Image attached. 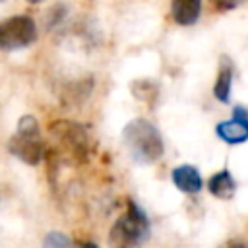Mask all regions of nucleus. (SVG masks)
I'll return each instance as SVG.
<instances>
[{"instance_id":"obj_1","label":"nucleus","mask_w":248,"mask_h":248,"mask_svg":"<svg viewBox=\"0 0 248 248\" xmlns=\"http://www.w3.org/2000/svg\"><path fill=\"white\" fill-rule=\"evenodd\" d=\"M122 141L130 157L140 165H153L165 153L159 128L147 118H134L122 130Z\"/></svg>"},{"instance_id":"obj_2","label":"nucleus","mask_w":248,"mask_h":248,"mask_svg":"<svg viewBox=\"0 0 248 248\" xmlns=\"http://www.w3.org/2000/svg\"><path fill=\"white\" fill-rule=\"evenodd\" d=\"M151 223L147 213L130 200L126 203V211L112 223L108 231V246L110 248H143L149 240Z\"/></svg>"},{"instance_id":"obj_3","label":"nucleus","mask_w":248,"mask_h":248,"mask_svg":"<svg viewBox=\"0 0 248 248\" xmlns=\"http://www.w3.org/2000/svg\"><path fill=\"white\" fill-rule=\"evenodd\" d=\"M8 151L25 165H39L45 153V140L39 130V122L31 114H23L17 120V128L8 140Z\"/></svg>"},{"instance_id":"obj_4","label":"nucleus","mask_w":248,"mask_h":248,"mask_svg":"<svg viewBox=\"0 0 248 248\" xmlns=\"http://www.w3.org/2000/svg\"><path fill=\"white\" fill-rule=\"evenodd\" d=\"M37 39V23L29 16H12L0 21V50L14 52L33 45Z\"/></svg>"},{"instance_id":"obj_5","label":"nucleus","mask_w":248,"mask_h":248,"mask_svg":"<svg viewBox=\"0 0 248 248\" xmlns=\"http://www.w3.org/2000/svg\"><path fill=\"white\" fill-rule=\"evenodd\" d=\"M50 134L66 145L68 151H72L76 157H85L89 151V134L87 128L74 120H56L50 124Z\"/></svg>"},{"instance_id":"obj_6","label":"nucleus","mask_w":248,"mask_h":248,"mask_svg":"<svg viewBox=\"0 0 248 248\" xmlns=\"http://www.w3.org/2000/svg\"><path fill=\"white\" fill-rule=\"evenodd\" d=\"M215 134L229 145H238L248 141V110L244 107H234L231 120H223L215 126Z\"/></svg>"},{"instance_id":"obj_7","label":"nucleus","mask_w":248,"mask_h":248,"mask_svg":"<svg viewBox=\"0 0 248 248\" xmlns=\"http://www.w3.org/2000/svg\"><path fill=\"white\" fill-rule=\"evenodd\" d=\"M232 78H234V64L229 56L219 58V68H217V78L213 83V97L219 103H231V89H232Z\"/></svg>"},{"instance_id":"obj_8","label":"nucleus","mask_w":248,"mask_h":248,"mask_svg":"<svg viewBox=\"0 0 248 248\" xmlns=\"http://www.w3.org/2000/svg\"><path fill=\"white\" fill-rule=\"evenodd\" d=\"M172 184L184 194H198L203 186L202 174L194 165H178L170 172Z\"/></svg>"},{"instance_id":"obj_9","label":"nucleus","mask_w":248,"mask_h":248,"mask_svg":"<svg viewBox=\"0 0 248 248\" xmlns=\"http://www.w3.org/2000/svg\"><path fill=\"white\" fill-rule=\"evenodd\" d=\"M202 14V0H172L170 2V16L174 23L182 27H190L200 19Z\"/></svg>"},{"instance_id":"obj_10","label":"nucleus","mask_w":248,"mask_h":248,"mask_svg":"<svg viewBox=\"0 0 248 248\" xmlns=\"http://www.w3.org/2000/svg\"><path fill=\"white\" fill-rule=\"evenodd\" d=\"M207 190H209L211 196H215L219 200H231L236 194V180L229 172V169H221L219 172L209 176Z\"/></svg>"},{"instance_id":"obj_11","label":"nucleus","mask_w":248,"mask_h":248,"mask_svg":"<svg viewBox=\"0 0 248 248\" xmlns=\"http://www.w3.org/2000/svg\"><path fill=\"white\" fill-rule=\"evenodd\" d=\"M130 91L136 99L147 103L149 107L155 105V101L159 99V85L151 79H136L130 83Z\"/></svg>"},{"instance_id":"obj_12","label":"nucleus","mask_w":248,"mask_h":248,"mask_svg":"<svg viewBox=\"0 0 248 248\" xmlns=\"http://www.w3.org/2000/svg\"><path fill=\"white\" fill-rule=\"evenodd\" d=\"M43 248H72V240L60 231H50L43 238Z\"/></svg>"},{"instance_id":"obj_13","label":"nucleus","mask_w":248,"mask_h":248,"mask_svg":"<svg viewBox=\"0 0 248 248\" xmlns=\"http://www.w3.org/2000/svg\"><path fill=\"white\" fill-rule=\"evenodd\" d=\"M64 17H66V6H64V4H56V6H52V8L48 10V14H46V23H48V27H54V25H58Z\"/></svg>"},{"instance_id":"obj_14","label":"nucleus","mask_w":248,"mask_h":248,"mask_svg":"<svg viewBox=\"0 0 248 248\" xmlns=\"http://www.w3.org/2000/svg\"><path fill=\"white\" fill-rule=\"evenodd\" d=\"M246 0H209V4L215 8V12H231V10H236Z\"/></svg>"},{"instance_id":"obj_15","label":"nucleus","mask_w":248,"mask_h":248,"mask_svg":"<svg viewBox=\"0 0 248 248\" xmlns=\"http://www.w3.org/2000/svg\"><path fill=\"white\" fill-rule=\"evenodd\" d=\"M221 248H248V246H246V242L240 240V238H231V240H227Z\"/></svg>"},{"instance_id":"obj_16","label":"nucleus","mask_w":248,"mask_h":248,"mask_svg":"<svg viewBox=\"0 0 248 248\" xmlns=\"http://www.w3.org/2000/svg\"><path fill=\"white\" fill-rule=\"evenodd\" d=\"M79 248H99V246H97L95 242H83V244H81Z\"/></svg>"},{"instance_id":"obj_17","label":"nucleus","mask_w":248,"mask_h":248,"mask_svg":"<svg viewBox=\"0 0 248 248\" xmlns=\"http://www.w3.org/2000/svg\"><path fill=\"white\" fill-rule=\"evenodd\" d=\"M27 2H29V4H41L43 0H27Z\"/></svg>"},{"instance_id":"obj_18","label":"nucleus","mask_w":248,"mask_h":248,"mask_svg":"<svg viewBox=\"0 0 248 248\" xmlns=\"http://www.w3.org/2000/svg\"><path fill=\"white\" fill-rule=\"evenodd\" d=\"M2 2H6V0H0V4H2Z\"/></svg>"}]
</instances>
